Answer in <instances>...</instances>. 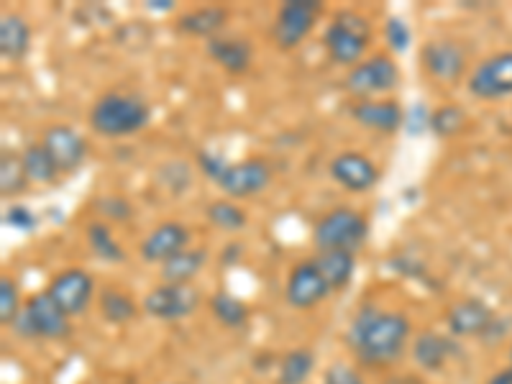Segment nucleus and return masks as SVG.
Here are the masks:
<instances>
[{
	"mask_svg": "<svg viewBox=\"0 0 512 384\" xmlns=\"http://www.w3.org/2000/svg\"><path fill=\"white\" fill-rule=\"evenodd\" d=\"M29 175L24 169V159L16 154H3L0 157V195L3 198H16L29 187Z\"/></svg>",
	"mask_w": 512,
	"mask_h": 384,
	"instance_id": "cd10ccee",
	"label": "nucleus"
},
{
	"mask_svg": "<svg viewBox=\"0 0 512 384\" xmlns=\"http://www.w3.org/2000/svg\"><path fill=\"white\" fill-rule=\"evenodd\" d=\"M208 262V251L205 249H185L169 262L162 264V282L164 285H190L200 274V269Z\"/></svg>",
	"mask_w": 512,
	"mask_h": 384,
	"instance_id": "b1692460",
	"label": "nucleus"
},
{
	"mask_svg": "<svg viewBox=\"0 0 512 384\" xmlns=\"http://www.w3.org/2000/svg\"><path fill=\"white\" fill-rule=\"evenodd\" d=\"M384 39H387V44H390L392 52H400V54L408 52L410 44H413L410 26L397 16L387 18V24H384Z\"/></svg>",
	"mask_w": 512,
	"mask_h": 384,
	"instance_id": "473e14b6",
	"label": "nucleus"
},
{
	"mask_svg": "<svg viewBox=\"0 0 512 384\" xmlns=\"http://www.w3.org/2000/svg\"><path fill=\"white\" fill-rule=\"evenodd\" d=\"M466 126V113L459 105H441L438 111L431 113V131L441 139H451V136L461 134V128Z\"/></svg>",
	"mask_w": 512,
	"mask_h": 384,
	"instance_id": "2f4dec72",
	"label": "nucleus"
},
{
	"mask_svg": "<svg viewBox=\"0 0 512 384\" xmlns=\"http://www.w3.org/2000/svg\"><path fill=\"white\" fill-rule=\"evenodd\" d=\"M320 11H323V6L318 0H287V3H282L272 31L277 47L285 49V52L300 47L308 39L310 31L315 29Z\"/></svg>",
	"mask_w": 512,
	"mask_h": 384,
	"instance_id": "0eeeda50",
	"label": "nucleus"
},
{
	"mask_svg": "<svg viewBox=\"0 0 512 384\" xmlns=\"http://www.w3.org/2000/svg\"><path fill=\"white\" fill-rule=\"evenodd\" d=\"M95 280L85 269L70 267L59 272L49 285V295L54 297V303L64 310V315H80L88 310L90 300H93Z\"/></svg>",
	"mask_w": 512,
	"mask_h": 384,
	"instance_id": "9d476101",
	"label": "nucleus"
},
{
	"mask_svg": "<svg viewBox=\"0 0 512 384\" xmlns=\"http://www.w3.org/2000/svg\"><path fill=\"white\" fill-rule=\"evenodd\" d=\"M3 223L13 231H21V233H31L36 228V216L31 213L26 205H11V208L3 213Z\"/></svg>",
	"mask_w": 512,
	"mask_h": 384,
	"instance_id": "c9c22d12",
	"label": "nucleus"
},
{
	"mask_svg": "<svg viewBox=\"0 0 512 384\" xmlns=\"http://www.w3.org/2000/svg\"><path fill=\"white\" fill-rule=\"evenodd\" d=\"M98 305L108 323H128L136 315L134 297H128L126 292L116 290V287H108V290L100 292Z\"/></svg>",
	"mask_w": 512,
	"mask_h": 384,
	"instance_id": "c756f323",
	"label": "nucleus"
},
{
	"mask_svg": "<svg viewBox=\"0 0 512 384\" xmlns=\"http://www.w3.org/2000/svg\"><path fill=\"white\" fill-rule=\"evenodd\" d=\"M315 369V356L310 349H292L282 356L277 369V384H305Z\"/></svg>",
	"mask_w": 512,
	"mask_h": 384,
	"instance_id": "bb28decb",
	"label": "nucleus"
},
{
	"mask_svg": "<svg viewBox=\"0 0 512 384\" xmlns=\"http://www.w3.org/2000/svg\"><path fill=\"white\" fill-rule=\"evenodd\" d=\"M367 236L369 221L361 216L359 210L349 208V205H338V208L328 210L326 216L318 218L313 228V241L318 251L341 249L359 254Z\"/></svg>",
	"mask_w": 512,
	"mask_h": 384,
	"instance_id": "7ed1b4c3",
	"label": "nucleus"
},
{
	"mask_svg": "<svg viewBox=\"0 0 512 384\" xmlns=\"http://www.w3.org/2000/svg\"><path fill=\"white\" fill-rule=\"evenodd\" d=\"M331 177L349 192H369L379 180L377 164L359 152H344L331 159Z\"/></svg>",
	"mask_w": 512,
	"mask_h": 384,
	"instance_id": "4468645a",
	"label": "nucleus"
},
{
	"mask_svg": "<svg viewBox=\"0 0 512 384\" xmlns=\"http://www.w3.org/2000/svg\"><path fill=\"white\" fill-rule=\"evenodd\" d=\"M210 313L216 315L226 328H241L249 320V308L231 292H216L210 297Z\"/></svg>",
	"mask_w": 512,
	"mask_h": 384,
	"instance_id": "c85d7f7f",
	"label": "nucleus"
},
{
	"mask_svg": "<svg viewBox=\"0 0 512 384\" xmlns=\"http://www.w3.org/2000/svg\"><path fill=\"white\" fill-rule=\"evenodd\" d=\"M85 239H88V246L93 249V254L103 262H111V264H121L126 259V251L123 246L118 244V239L113 236L111 226L103 221H93L88 223L85 228Z\"/></svg>",
	"mask_w": 512,
	"mask_h": 384,
	"instance_id": "a878e982",
	"label": "nucleus"
},
{
	"mask_svg": "<svg viewBox=\"0 0 512 384\" xmlns=\"http://www.w3.org/2000/svg\"><path fill=\"white\" fill-rule=\"evenodd\" d=\"M31 47V26L26 24L24 16L18 13H6L0 18V54L3 59L18 62L29 54Z\"/></svg>",
	"mask_w": 512,
	"mask_h": 384,
	"instance_id": "4be33fe9",
	"label": "nucleus"
},
{
	"mask_svg": "<svg viewBox=\"0 0 512 384\" xmlns=\"http://www.w3.org/2000/svg\"><path fill=\"white\" fill-rule=\"evenodd\" d=\"M397 82H400V67L395 64V59L387 54H377V57L361 59L356 67H351L344 85L356 98L372 100L395 90Z\"/></svg>",
	"mask_w": 512,
	"mask_h": 384,
	"instance_id": "423d86ee",
	"label": "nucleus"
},
{
	"mask_svg": "<svg viewBox=\"0 0 512 384\" xmlns=\"http://www.w3.org/2000/svg\"><path fill=\"white\" fill-rule=\"evenodd\" d=\"M208 57L231 75H244L254 62V49L246 39H233V36H216L208 41Z\"/></svg>",
	"mask_w": 512,
	"mask_h": 384,
	"instance_id": "6ab92c4d",
	"label": "nucleus"
},
{
	"mask_svg": "<svg viewBox=\"0 0 512 384\" xmlns=\"http://www.w3.org/2000/svg\"><path fill=\"white\" fill-rule=\"evenodd\" d=\"M228 24V8L205 6L187 11L177 18V29L187 36H203V39H216L218 31Z\"/></svg>",
	"mask_w": 512,
	"mask_h": 384,
	"instance_id": "412c9836",
	"label": "nucleus"
},
{
	"mask_svg": "<svg viewBox=\"0 0 512 384\" xmlns=\"http://www.w3.org/2000/svg\"><path fill=\"white\" fill-rule=\"evenodd\" d=\"M90 126L103 139H123L144 131L152 121L149 103L131 93H105L90 108Z\"/></svg>",
	"mask_w": 512,
	"mask_h": 384,
	"instance_id": "f03ea898",
	"label": "nucleus"
},
{
	"mask_svg": "<svg viewBox=\"0 0 512 384\" xmlns=\"http://www.w3.org/2000/svg\"><path fill=\"white\" fill-rule=\"evenodd\" d=\"M146 8H149V11L167 13V11H172V8H175V3H172V0H149V3H146Z\"/></svg>",
	"mask_w": 512,
	"mask_h": 384,
	"instance_id": "ea45409f",
	"label": "nucleus"
},
{
	"mask_svg": "<svg viewBox=\"0 0 512 384\" xmlns=\"http://www.w3.org/2000/svg\"><path fill=\"white\" fill-rule=\"evenodd\" d=\"M331 295V287L323 280L318 264L310 259V262H300L292 267L290 277H287V290L285 297L287 303L297 310H308L313 305L323 303L326 297Z\"/></svg>",
	"mask_w": 512,
	"mask_h": 384,
	"instance_id": "f8f14e48",
	"label": "nucleus"
},
{
	"mask_svg": "<svg viewBox=\"0 0 512 384\" xmlns=\"http://www.w3.org/2000/svg\"><path fill=\"white\" fill-rule=\"evenodd\" d=\"M318 264L320 274H323V280L328 282L331 292L344 290L346 285L354 277L356 269V254L351 251H341V249H331V251H318V256L313 259Z\"/></svg>",
	"mask_w": 512,
	"mask_h": 384,
	"instance_id": "5701e85b",
	"label": "nucleus"
},
{
	"mask_svg": "<svg viewBox=\"0 0 512 384\" xmlns=\"http://www.w3.org/2000/svg\"><path fill=\"white\" fill-rule=\"evenodd\" d=\"M200 295L190 285H159L144 297V310L159 320H182L198 310Z\"/></svg>",
	"mask_w": 512,
	"mask_h": 384,
	"instance_id": "9b49d317",
	"label": "nucleus"
},
{
	"mask_svg": "<svg viewBox=\"0 0 512 384\" xmlns=\"http://www.w3.org/2000/svg\"><path fill=\"white\" fill-rule=\"evenodd\" d=\"M510 359H512V349H510Z\"/></svg>",
	"mask_w": 512,
	"mask_h": 384,
	"instance_id": "a19ab883",
	"label": "nucleus"
},
{
	"mask_svg": "<svg viewBox=\"0 0 512 384\" xmlns=\"http://www.w3.org/2000/svg\"><path fill=\"white\" fill-rule=\"evenodd\" d=\"M18 336L24 338H64L70 333V315H64V310L54 303V297L49 292H39L26 303V308L18 313L13 320Z\"/></svg>",
	"mask_w": 512,
	"mask_h": 384,
	"instance_id": "39448f33",
	"label": "nucleus"
},
{
	"mask_svg": "<svg viewBox=\"0 0 512 384\" xmlns=\"http://www.w3.org/2000/svg\"><path fill=\"white\" fill-rule=\"evenodd\" d=\"M487 384H512V367L500 369V372H497V374H492Z\"/></svg>",
	"mask_w": 512,
	"mask_h": 384,
	"instance_id": "58836bf2",
	"label": "nucleus"
},
{
	"mask_svg": "<svg viewBox=\"0 0 512 384\" xmlns=\"http://www.w3.org/2000/svg\"><path fill=\"white\" fill-rule=\"evenodd\" d=\"M369 36H372V29L367 18L354 11H341L323 34V44L333 62L356 67L367 52Z\"/></svg>",
	"mask_w": 512,
	"mask_h": 384,
	"instance_id": "20e7f679",
	"label": "nucleus"
},
{
	"mask_svg": "<svg viewBox=\"0 0 512 384\" xmlns=\"http://www.w3.org/2000/svg\"><path fill=\"white\" fill-rule=\"evenodd\" d=\"M190 244V231H187L182 223L167 221L159 223L139 246V254L144 262L149 264H164L169 262L172 256H177L180 251L187 249Z\"/></svg>",
	"mask_w": 512,
	"mask_h": 384,
	"instance_id": "2eb2a0df",
	"label": "nucleus"
},
{
	"mask_svg": "<svg viewBox=\"0 0 512 384\" xmlns=\"http://www.w3.org/2000/svg\"><path fill=\"white\" fill-rule=\"evenodd\" d=\"M198 164H200V169H203V175L208 177L210 182L221 180V175L226 172V167H228L226 159H223L221 154H213V152H200Z\"/></svg>",
	"mask_w": 512,
	"mask_h": 384,
	"instance_id": "4c0bfd02",
	"label": "nucleus"
},
{
	"mask_svg": "<svg viewBox=\"0 0 512 384\" xmlns=\"http://www.w3.org/2000/svg\"><path fill=\"white\" fill-rule=\"evenodd\" d=\"M205 216L213 226L226 233H239L246 228V213L236 205V200H213L205 208Z\"/></svg>",
	"mask_w": 512,
	"mask_h": 384,
	"instance_id": "7c9ffc66",
	"label": "nucleus"
},
{
	"mask_svg": "<svg viewBox=\"0 0 512 384\" xmlns=\"http://www.w3.org/2000/svg\"><path fill=\"white\" fill-rule=\"evenodd\" d=\"M24 159V169L26 175H29V182H36V185H49V182H57L59 180V167L57 162L52 159V154L47 152V146L41 144H29L21 154Z\"/></svg>",
	"mask_w": 512,
	"mask_h": 384,
	"instance_id": "393cba45",
	"label": "nucleus"
},
{
	"mask_svg": "<svg viewBox=\"0 0 512 384\" xmlns=\"http://www.w3.org/2000/svg\"><path fill=\"white\" fill-rule=\"evenodd\" d=\"M420 59H423L425 70L428 75L436 77L441 82H454L459 80L461 72L466 70V54L464 49L456 44V41H428L420 52Z\"/></svg>",
	"mask_w": 512,
	"mask_h": 384,
	"instance_id": "f3484780",
	"label": "nucleus"
},
{
	"mask_svg": "<svg viewBox=\"0 0 512 384\" xmlns=\"http://www.w3.org/2000/svg\"><path fill=\"white\" fill-rule=\"evenodd\" d=\"M323 384H364V379H361V374L351 364H341L338 361V364H331L326 369Z\"/></svg>",
	"mask_w": 512,
	"mask_h": 384,
	"instance_id": "e433bc0d",
	"label": "nucleus"
},
{
	"mask_svg": "<svg viewBox=\"0 0 512 384\" xmlns=\"http://www.w3.org/2000/svg\"><path fill=\"white\" fill-rule=\"evenodd\" d=\"M448 331L456 338H474L484 336L495 323V313L479 297H466L461 303L448 310Z\"/></svg>",
	"mask_w": 512,
	"mask_h": 384,
	"instance_id": "dca6fc26",
	"label": "nucleus"
},
{
	"mask_svg": "<svg viewBox=\"0 0 512 384\" xmlns=\"http://www.w3.org/2000/svg\"><path fill=\"white\" fill-rule=\"evenodd\" d=\"M269 182H272V169L264 159H241V162L228 164L216 185L226 198L244 200L267 190Z\"/></svg>",
	"mask_w": 512,
	"mask_h": 384,
	"instance_id": "1a4fd4ad",
	"label": "nucleus"
},
{
	"mask_svg": "<svg viewBox=\"0 0 512 384\" xmlns=\"http://www.w3.org/2000/svg\"><path fill=\"white\" fill-rule=\"evenodd\" d=\"M21 308H18V290L8 277L0 280V323L3 326H13V320L18 318Z\"/></svg>",
	"mask_w": 512,
	"mask_h": 384,
	"instance_id": "72a5a7b5",
	"label": "nucleus"
},
{
	"mask_svg": "<svg viewBox=\"0 0 512 384\" xmlns=\"http://www.w3.org/2000/svg\"><path fill=\"white\" fill-rule=\"evenodd\" d=\"M469 93L479 100H500L512 95V52H497L479 62L469 75Z\"/></svg>",
	"mask_w": 512,
	"mask_h": 384,
	"instance_id": "6e6552de",
	"label": "nucleus"
},
{
	"mask_svg": "<svg viewBox=\"0 0 512 384\" xmlns=\"http://www.w3.org/2000/svg\"><path fill=\"white\" fill-rule=\"evenodd\" d=\"M410 338V320L402 313L361 308L351 320L346 341L364 364H392L402 356Z\"/></svg>",
	"mask_w": 512,
	"mask_h": 384,
	"instance_id": "f257e3e1",
	"label": "nucleus"
},
{
	"mask_svg": "<svg viewBox=\"0 0 512 384\" xmlns=\"http://www.w3.org/2000/svg\"><path fill=\"white\" fill-rule=\"evenodd\" d=\"M351 118L377 134H397L405 126V111L395 100H359L351 105Z\"/></svg>",
	"mask_w": 512,
	"mask_h": 384,
	"instance_id": "a211bd4d",
	"label": "nucleus"
},
{
	"mask_svg": "<svg viewBox=\"0 0 512 384\" xmlns=\"http://www.w3.org/2000/svg\"><path fill=\"white\" fill-rule=\"evenodd\" d=\"M98 210L113 223H123L134 216V205L128 203L126 198H121V195H105V198H100Z\"/></svg>",
	"mask_w": 512,
	"mask_h": 384,
	"instance_id": "f704fd0d",
	"label": "nucleus"
},
{
	"mask_svg": "<svg viewBox=\"0 0 512 384\" xmlns=\"http://www.w3.org/2000/svg\"><path fill=\"white\" fill-rule=\"evenodd\" d=\"M41 144L47 146V152L52 154L62 175L75 172L85 162V157H88V141H85V136L72 126H64V123L49 126L44 136H41Z\"/></svg>",
	"mask_w": 512,
	"mask_h": 384,
	"instance_id": "ddd939ff",
	"label": "nucleus"
},
{
	"mask_svg": "<svg viewBox=\"0 0 512 384\" xmlns=\"http://www.w3.org/2000/svg\"><path fill=\"white\" fill-rule=\"evenodd\" d=\"M459 346L446 336H438L433 331H425L415 338L413 344V359L418 361L420 367L428 369V372H438V369L446 367V361L451 356H456Z\"/></svg>",
	"mask_w": 512,
	"mask_h": 384,
	"instance_id": "aec40b11",
	"label": "nucleus"
}]
</instances>
